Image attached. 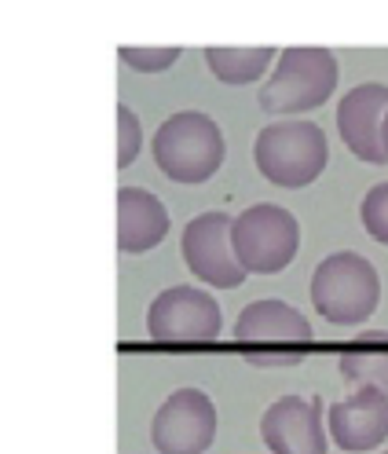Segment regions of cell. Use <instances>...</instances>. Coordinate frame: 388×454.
Returning a JSON list of instances; mask_svg holds the SVG:
<instances>
[{"instance_id": "cell-15", "label": "cell", "mask_w": 388, "mask_h": 454, "mask_svg": "<svg viewBox=\"0 0 388 454\" xmlns=\"http://www.w3.org/2000/svg\"><path fill=\"white\" fill-rule=\"evenodd\" d=\"M206 63H209L216 81H224V84H253V81L268 77V67L279 63V59H275L271 44H253V48L213 44V48H206Z\"/></svg>"}, {"instance_id": "cell-9", "label": "cell", "mask_w": 388, "mask_h": 454, "mask_svg": "<svg viewBox=\"0 0 388 454\" xmlns=\"http://www.w3.org/2000/svg\"><path fill=\"white\" fill-rule=\"evenodd\" d=\"M151 440L158 454H206L216 440V407L202 388H176L154 411Z\"/></svg>"}, {"instance_id": "cell-2", "label": "cell", "mask_w": 388, "mask_h": 454, "mask_svg": "<svg viewBox=\"0 0 388 454\" xmlns=\"http://www.w3.org/2000/svg\"><path fill=\"white\" fill-rule=\"evenodd\" d=\"M338 89V59L330 48L297 44L279 55V63L260 81V110L268 114H308L322 106Z\"/></svg>"}, {"instance_id": "cell-5", "label": "cell", "mask_w": 388, "mask_h": 454, "mask_svg": "<svg viewBox=\"0 0 388 454\" xmlns=\"http://www.w3.org/2000/svg\"><path fill=\"white\" fill-rule=\"evenodd\" d=\"M330 158L326 136L312 121H275L257 132L253 144V161L260 176L271 180L275 187H308L322 176Z\"/></svg>"}, {"instance_id": "cell-20", "label": "cell", "mask_w": 388, "mask_h": 454, "mask_svg": "<svg viewBox=\"0 0 388 454\" xmlns=\"http://www.w3.org/2000/svg\"><path fill=\"white\" fill-rule=\"evenodd\" d=\"M384 454H388V450H384Z\"/></svg>"}, {"instance_id": "cell-17", "label": "cell", "mask_w": 388, "mask_h": 454, "mask_svg": "<svg viewBox=\"0 0 388 454\" xmlns=\"http://www.w3.org/2000/svg\"><path fill=\"white\" fill-rule=\"evenodd\" d=\"M359 223H363V231L374 242L388 246V180L363 194V202H359Z\"/></svg>"}, {"instance_id": "cell-11", "label": "cell", "mask_w": 388, "mask_h": 454, "mask_svg": "<svg viewBox=\"0 0 388 454\" xmlns=\"http://www.w3.org/2000/svg\"><path fill=\"white\" fill-rule=\"evenodd\" d=\"M260 440L271 454H326V425L322 403L300 400V395H283L275 400L260 418Z\"/></svg>"}, {"instance_id": "cell-4", "label": "cell", "mask_w": 388, "mask_h": 454, "mask_svg": "<svg viewBox=\"0 0 388 454\" xmlns=\"http://www.w3.org/2000/svg\"><path fill=\"white\" fill-rule=\"evenodd\" d=\"M224 132L202 110H180L154 132V165L176 184H206L224 165Z\"/></svg>"}, {"instance_id": "cell-16", "label": "cell", "mask_w": 388, "mask_h": 454, "mask_svg": "<svg viewBox=\"0 0 388 454\" xmlns=\"http://www.w3.org/2000/svg\"><path fill=\"white\" fill-rule=\"evenodd\" d=\"M118 55H121V63L132 67L136 74H161L180 59V48L176 44H165V48H158V44H121Z\"/></svg>"}, {"instance_id": "cell-6", "label": "cell", "mask_w": 388, "mask_h": 454, "mask_svg": "<svg viewBox=\"0 0 388 454\" xmlns=\"http://www.w3.org/2000/svg\"><path fill=\"white\" fill-rule=\"evenodd\" d=\"M231 246L245 275H275L290 268L300 246L297 216L275 202H257L235 216L231 223Z\"/></svg>"}, {"instance_id": "cell-13", "label": "cell", "mask_w": 388, "mask_h": 454, "mask_svg": "<svg viewBox=\"0 0 388 454\" xmlns=\"http://www.w3.org/2000/svg\"><path fill=\"white\" fill-rule=\"evenodd\" d=\"M169 235V209L158 194L144 187H121L118 191V249L121 253H151Z\"/></svg>"}, {"instance_id": "cell-3", "label": "cell", "mask_w": 388, "mask_h": 454, "mask_svg": "<svg viewBox=\"0 0 388 454\" xmlns=\"http://www.w3.org/2000/svg\"><path fill=\"white\" fill-rule=\"evenodd\" d=\"M308 294H312V308L326 323L359 326L377 311L381 275L367 257L341 249V253H330L326 261H319V268L312 271Z\"/></svg>"}, {"instance_id": "cell-14", "label": "cell", "mask_w": 388, "mask_h": 454, "mask_svg": "<svg viewBox=\"0 0 388 454\" xmlns=\"http://www.w3.org/2000/svg\"><path fill=\"white\" fill-rule=\"evenodd\" d=\"M341 378L355 388H374L388 395V330H363L338 356Z\"/></svg>"}, {"instance_id": "cell-19", "label": "cell", "mask_w": 388, "mask_h": 454, "mask_svg": "<svg viewBox=\"0 0 388 454\" xmlns=\"http://www.w3.org/2000/svg\"><path fill=\"white\" fill-rule=\"evenodd\" d=\"M381 139H384V158H388V118H384V136Z\"/></svg>"}, {"instance_id": "cell-1", "label": "cell", "mask_w": 388, "mask_h": 454, "mask_svg": "<svg viewBox=\"0 0 388 454\" xmlns=\"http://www.w3.org/2000/svg\"><path fill=\"white\" fill-rule=\"evenodd\" d=\"M312 323L286 301H249L235 323V345L242 348L245 363L271 371V366H293L312 348Z\"/></svg>"}, {"instance_id": "cell-18", "label": "cell", "mask_w": 388, "mask_h": 454, "mask_svg": "<svg viewBox=\"0 0 388 454\" xmlns=\"http://www.w3.org/2000/svg\"><path fill=\"white\" fill-rule=\"evenodd\" d=\"M144 147V125L132 114V106H118V168H128Z\"/></svg>"}, {"instance_id": "cell-8", "label": "cell", "mask_w": 388, "mask_h": 454, "mask_svg": "<svg viewBox=\"0 0 388 454\" xmlns=\"http://www.w3.org/2000/svg\"><path fill=\"white\" fill-rule=\"evenodd\" d=\"M231 216L228 213H202L194 216L183 227V239H180V253H183V264L190 268V275L198 282H209L216 290H238L245 282V268L235 257V246H231Z\"/></svg>"}, {"instance_id": "cell-10", "label": "cell", "mask_w": 388, "mask_h": 454, "mask_svg": "<svg viewBox=\"0 0 388 454\" xmlns=\"http://www.w3.org/2000/svg\"><path fill=\"white\" fill-rule=\"evenodd\" d=\"M384 118H388V84L367 81L341 96L338 132L345 147L367 165H384Z\"/></svg>"}, {"instance_id": "cell-12", "label": "cell", "mask_w": 388, "mask_h": 454, "mask_svg": "<svg viewBox=\"0 0 388 454\" xmlns=\"http://www.w3.org/2000/svg\"><path fill=\"white\" fill-rule=\"evenodd\" d=\"M326 433L341 450L363 454L384 443L388 436V395L374 388H355L345 400L330 403Z\"/></svg>"}, {"instance_id": "cell-7", "label": "cell", "mask_w": 388, "mask_h": 454, "mask_svg": "<svg viewBox=\"0 0 388 454\" xmlns=\"http://www.w3.org/2000/svg\"><path fill=\"white\" fill-rule=\"evenodd\" d=\"M220 304L213 294L194 290V286H169L151 301L147 311V333L154 345L169 348H190V345H209L220 337Z\"/></svg>"}]
</instances>
